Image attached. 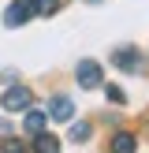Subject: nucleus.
Returning a JSON list of instances; mask_svg holds the SVG:
<instances>
[{
    "label": "nucleus",
    "mask_w": 149,
    "mask_h": 153,
    "mask_svg": "<svg viewBox=\"0 0 149 153\" xmlns=\"http://www.w3.org/2000/svg\"><path fill=\"white\" fill-rule=\"evenodd\" d=\"M0 153H26V146H22L19 138H4V149Z\"/></svg>",
    "instance_id": "11"
},
{
    "label": "nucleus",
    "mask_w": 149,
    "mask_h": 153,
    "mask_svg": "<svg viewBox=\"0 0 149 153\" xmlns=\"http://www.w3.org/2000/svg\"><path fill=\"white\" fill-rule=\"evenodd\" d=\"M30 0H15V4H7L4 11V26H22V22H30Z\"/></svg>",
    "instance_id": "3"
},
{
    "label": "nucleus",
    "mask_w": 149,
    "mask_h": 153,
    "mask_svg": "<svg viewBox=\"0 0 149 153\" xmlns=\"http://www.w3.org/2000/svg\"><path fill=\"white\" fill-rule=\"evenodd\" d=\"M0 105H4L7 112H26L30 105H34V94H30L26 86H11V90L4 94V101H0Z\"/></svg>",
    "instance_id": "2"
},
{
    "label": "nucleus",
    "mask_w": 149,
    "mask_h": 153,
    "mask_svg": "<svg viewBox=\"0 0 149 153\" xmlns=\"http://www.w3.org/2000/svg\"><path fill=\"white\" fill-rule=\"evenodd\" d=\"M45 120H49V112H26V131L30 134H41L45 131Z\"/></svg>",
    "instance_id": "8"
},
{
    "label": "nucleus",
    "mask_w": 149,
    "mask_h": 153,
    "mask_svg": "<svg viewBox=\"0 0 149 153\" xmlns=\"http://www.w3.org/2000/svg\"><path fill=\"white\" fill-rule=\"evenodd\" d=\"M34 153H60L56 134H34Z\"/></svg>",
    "instance_id": "7"
},
{
    "label": "nucleus",
    "mask_w": 149,
    "mask_h": 153,
    "mask_svg": "<svg viewBox=\"0 0 149 153\" xmlns=\"http://www.w3.org/2000/svg\"><path fill=\"white\" fill-rule=\"evenodd\" d=\"M67 134H71V142H89V123H74Z\"/></svg>",
    "instance_id": "10"
},
{
    "label": "nucleus",
    "mask_w": 149,
    "mask_h": 153,
    "mask_svg": "<svg viewBox=\"0 0 149 153\" xmlns=\"http://www.w3.org/2000/svg\"><path fill=\"white\" fill-rule=\"evenodd\" d=\"M74 79H78L82 90H97L101 86V64H97V60H82V64L74 67Z\"/></svg>",
    "instance_id": "1"
},
{
    "label": "nucleus",
    "mask_w": 149,
    "mask_h": 153,
    "mask_svg": "<svg viewBox=\"0 0 149 153\" xmlns=\"http://www.w3.org/2000/svg\"><path fill=\"white\" fill-rule=\"evenodd\" d=\"M49 116L52 120H71L74 116V105L67 101V97H52V101H49Z\"/></svg>",
    "instance_id": "6"
},
{
    "label": "nucleus",
    "mask_w": 149,
    "mask_h": 153,
    "mask_svg": "<svg viewBox=\"0 0 149 153\" xmlns=\"http://www.w3.org/2000/svg\"><path fill=\"white\" fill-rule=\"evenodd\" d=\"M60 0H30V11L34 15H56Z\"/></svg>",
    "instance_id": "9"
},
{
    "label": "nucleus",
    "mask_w": 149,
    "mask_h": 153,
    "mask_svg": "<svg viewBox=\"0 0 149 153\" xmlns=\"http://www.w3.org/2000/svg\"><path fill=\"white\" fill-rule=\"evenodd\" d=\"M104 94H108V101H116V105H123V90H119V86H108V90H104Z\"/></svg>",
    "instance_id": "12"
},
{
    "label": "nucleus",
    "mask_w": 149,
    "mask_h": 153,
    "mask_svg": "<svg viewBox=\"0 0 149 153\" xmlns=\"http://www.w3.org/2000/svg\"><path fill=\"white\" fill-rule=\"evenodd\" d=\"M0 138H11V127H7L4 120H0Z\"/></svg>",
    "instance_id": "13"
},
{
    "label": "nucleus",
    "mask_w": 149,
    "mask_h": 153,
    "mask_svg": "<svg viewBox=\"0 0 149 153\" xmlns=\"http://www.w3.org/2000/svg\"><path fill=\"white\" fill-rule=\"evenodd\" d=\"M116 67H123V71H142V56H138V49H131V45H127V49H116Z\"/></svg>",
    "instance_id": "4"
},
{
    "label": "nucleus",
    "mask_w": 149,
    "mask_h": 153,
    "mask_svg": "<svg viewBox=\"0 0 149 153\" xmlns=\"http://www.w3.org/2000/svg\"><path fill=\"white\" fill-rule=\"evenodd\" d=\"M134 149H138V134H131V131H119L108 146V153H134Z\"/></svg>",
    "instance_id": "5"
}]
</instances>
